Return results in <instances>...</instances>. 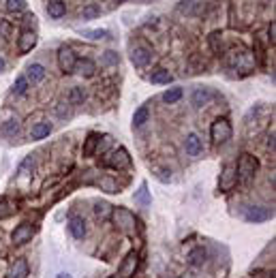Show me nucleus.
Instances as JSON below:
<instances>
[{
    "label": "nucleus",
    "instance_id": "f257e3e1",
    "mask_svg": "<svg viewBox=\"0 0 276 278\" xmlns=\"http://www.w3.org/2000/svg\"><path fill=\"white\" fill-rule=\"evenodd\" d=\"M257 171H259V161H257L255 156L249 154V152L240 154L238 167H236V176H238V182H240V184H251V182L255 180Z\"/></svg>",
    "mask_w": 276,
    "mask_h": 278
},
{
    "label": "nucleus",
    "instance_id": "f03ea898",
    "mask_svg": "<svg viewBox=\"0 0 276 278\" xmlns=\"http://www.w3.org/2000/svg\"><path fill=\"white\" fill-rule=\"evenodd\" d=\"M109 221H114L116 227H118L122 233H126V235H135V229H137V225H139L137 218H135V214L131 210H126V208H114Z\"/></svg>",
    "mask_w": 276,
    "mask_h": 278
},
{
    "label": "nucleus",
    "instance_id": "7ed1b4c3",
    "mask_svg": "<svg viewBox=\"0 0 276 278\" xmlns=\"http://www.w3.org/2000/svg\"><path fill=\"white\" fill-rule=\"evenodd\" d=\"M227 64H229V67H233V69H238V71L249 73V71L255 67V58H252L251 51H246V50L240 47V50H231V51H229Z\"/></svg>",
    "mask_w": 276,
    "mask_h": 278
},
{
    "label": "nucleus",
    "instance_id": "20e7f679",
    "mask_svg": "<svg viewBox=\"0 0 276 278\" xmlns=\"http://www.w3.org/2000/svg\"><path fill=\"white\" fill-rule=\"evenodd\" d=\"M231 135H233V128H231V124H229L227 118H216L212 122V126H210V137H212V141L216 146L227 144V141L231 139Z\"/></svg>",
    "mask_w": 276,
    "mask_h": 278
},
{
    "label": "nucleus",
    "instance_id": "39448f33",
    "mask_svg": "<svg viewBox=\"0 0 276 278\" xmlns=\"http://www.w3.org/2000/svg\"><path fill=\"white\" fill-rule=\"evenodd\" d=\"M105 165H107L109 169H116V171H122L126 167H131V156H128V152L125 148H118V150H111L107 152V156H105Z\"/></svg>",
    "mask_w": 276,
    "mask_h": 278
},
{
    "label": "nucleus",
    "instance_id": "423d86ee",
    "mask_svg": "<svg viewBox=\"0 0 276 278\" xmlns=\"http://www.w3.org/2000/svg\"><path fill=\"white\" fill-rule=\"evenodd\" d=\"M75 64H77V56H75L73 47L62 45L60 50H58V67H60V71L64 75H73Z\"/></svg>",
    "mask_w": 276,
    "mask_h": 278
},
{
    "label": "nucleus",
    "instance_id": "0eeeda50",
    "mask_svg": "<svg viewBox=\"0 0 276 278\" xmlns=\"http://www.w3.org/2000/svg\"><path fill=\"white\" fill-rule=\"evenodd\" d=\"M270 218H274V210L268 205H249L244 210V221L246 223H266Z\"/></svg>",
    "mask_w": 276,
    "mask_h": 278
},
{
    "label": "nucleus",
    "instance_id": "6e6552de",
    "mask_svg": "<svg viewBox=\"0 0 276 278\" xmlns=\"http://www.w3.org/2000/svg\"><path fill=\"white\" fill-rule=\"evenodd\" d=\"M238 184V176H236V165L227 163L221 171V178H219V188L223 193H229L233 186Z\"/></svg>",
    "mask_w": 276,
    "mask_h": 278
},
{
    "label": "nucleus",
    "instance_id": "1a4fd4ad",
    "mask_svg": "<svg viewBox=\"0 0 276 278\" xmlns=\"http://www.w3.org/2000/svg\"><path fill=\"white\" fill-rule=\"evenodd\" d=\"M137 268H139V255L135 251H131L125 257V261H122L120 270H118V276L120 278H133L135 272H137Z\"/></svg>",
    "mask_w": 276,
    "mask_h": 278
},
{
    "label": "nucleus",
    "instance_id": "9d476101",
    "mask_svg": "<svg viewBox=\"0 0 276 278\" xmlns=\"http://www.w3.org/2000/svg\"><path fill=\"white\" fill-rule=\"evenodd\" d=\"M34 235V227L30 223H20L17 227L13 229V233H11V240H13V244H26V242H30Z\"/></svg>",
    "mask_w": 276,
    "mask_h": 278
},
{
    "label": "nucleus",
    "instance_id": "9b49d317",
    "mask_svg": "<svg viewBox=\"0 0 276 278\" xmlns=\"http://www.w3.org/2000/svg\"><path fill=\"white\" fill-rule=\"evenodd\" d=\"M212 99H214V92L210 90V88H203V86H199L191 92V105L193 107H197V109L203 107V105H208Z\"/></svg>",
    "mask_w": 276,
    "mask_h": 278
},
{
    "label": "nucleus",
    "instance_id": "f8f14e48",
    "mask_svg": "<svg viewBox=\"0 0 276 278\" xmlns=\"http://www.w3.org/2000/svg\"><path fill=\"white\" fill-rule=\"evenodd\" d=\"M131 62H133L135 69L148 67V64L152 62V51L148 50V47H135V50L131 51Z\"/></svg>",
    "mask_w": 276,
    "mask_h": 278
},
{
    "label": "nucleus",
    "instance_id": "ddd939ff",
    "mask_svg": "<svg viewBox=\"0 0 276 278\" xmlns=\"http://www.w3.org/2000/svg\"><path fill=\"white\" fill-rule=\"evenodd\" d=\"M37 32L34 30H24L20 34V39H17V50H20V54H28L30 50H34V45H37Z\"/></svg>",
    "mask_w": 276,
    "mask_h": 278
},
{
    "label": "nucleus",
    "instance_id": "4468645a",
    "mask_svg": "<svg viewBox=\"0 0 276 278\" xmlns=\"http://www.w3.org/2000/svg\"><path fill=\"white\" fill-rule=\"evenodd\" d=\"M69 231L75 240H84L88 229H86V221L81 216H71V221H69Z\"/></svg>",
    "mask_w": 276,
    "mask_h": 278
},
{
    "label": "nucleus",
    "instance_id": "2eb2a0df",
    "mask_svg": "<svg viewBox=\"0 0 276 278\" xmlns=\"http://www.w3.org/2000/svg\"><path fill=\"white\" fill-rule=\"evenodd\" d=\"M30 274V268H28V261L24 257H17L13 265H11V272H9V278H26Z\"/></svg>",
    "mask_w": 276,
    "mask_h": 278
},
{
    "label": "nucleus",
    "instance_id": "dca6fc26",
    "mask_svg": "<svg viewBox=\"0 0 276 278\" xmlns=\"http://www.w3.org/2000/svg\"><path fill=\"white\" fill-rule=\"evenodd\" d=\"M26 79L32 81V84H39V81L45 79V67L39 62H32L30 67H28V73H26Z\"/></svg>",
    "mask_w": 276,
    "mask_h": 278
},
{
    "label": "nucleus",
    "instance_id": "f3484780",
    "mask_svg": "<svg viewBox=\"0 0 276 278\" xmlns=\"http://www.w3.org/2000/svg\"><path fill=\"white\" fill-rule=\"evenodd\" d=\"M75 71H77L79 75H84V77H95L97 64L92 62L90 58H84V60H77V64H75Z\"/></svg>",
    "mask_w": 276,
    "mask_h": 278
},
{
    "label": "nucleus",
    "instance_id": "a211bd4d",
    "mask_svg": "<svg viewBox=\"0 0 276 278\" xmlns=\"http://www.w3.org/2000/svg\"><path fill=\"white\" fill-rule=\"evenodd\" d=\"M184 148H186V154L189 156H199L201 154V139H199L195 133H191L184 141Z\"/></svg>",
    "mask_w": 276,
    "mask_h": 278
},
{
    "label": "nucleus",
    "instance_id": "6ab92c4d",
    "mask_svg": "<svg viewBox=\"0 0 276 278\" xmlns=\"http://www.w3.org/2000/svg\"><path fill=\"white\" fill-rule=\"evenodd\" d=\"M99 141H101V135H97V133H90L86 137V141H84V156L88 158V156H95L97 154V148H99Z\"/></svg>",
    "mask_w": 276,
    "mask_h": 278
},
{
    "label": "nucleus",
    "instance_id": "aec40b11",
    "mask_svg": "<svg viewBox=\"0 0 276 278\" xmlns=\"http://www.w3.org/2000/svg\"><path fill=\"white\" fill-rule=\"evenodd\" d=\"M205 261H208V251H205L203 246H197V248H193V251L189 253V263L195 265V268L203 265Z\"/></svg>",
    "mask_w": 276,
    "mask_h": 278
},
{
    "label": "nucleus",
    "instance_id": "412c9836",
    "mask_svg": "<svg viewBox=\"0 0 276 278\" xmlns=\"http://www.w3.org/2000/svg\"><path fill=\"white\" fill-rule=\"evenodd\" d=\"M50 133H51V124L50 122H37L30 128V137L32 139H45V137H50Z\"/></svg>",
    "mask_w": 276,
    "mask_h": 278
},
{
    "label": "nucleus",
    "instance_id": "4be33fe9",
    "mask_svg": "<svg viewBox=\"0 0 276 278\" xmlns=\"http://www.w3.org/2000/svg\"><path fill=\"white\" fill-rule=\"evenodd\" d=\"M97 186L101 188V191H105V193H120L118 191V184H116V180L114 178H109V176H101V178L97 180Z\"/></svg>",
    "mask_w": 276,
    "mask_h": 278
},
{
    "label": "nucleus",
    "instance_id": "5701e85b",
    "mask_svg": "<svg viewBox=\"0 0 276 278\" xmlns=\"http://www.w3.org/2000/svg\"><path fill=\"white\" fill-rule=\"evenodd\" d=\"M48 13H50V17L58 20V17H62L64 13H67V4H64L62 0H51V2L48 4Z\"/></svg>",
    "mask_w": 276,
    "mask_h": 278
},
{
    "label": "nucleus",
    "instance_id": "b1692460",
    "mask_svg": "<svg viewBox=\"0 0 276 278\" xmlns=\"http://www.w3.org/2000/svg\"><path fill=\"white\" fill-rule=\"evenodd\" d=\"M172 79H174V75L169 73V71H165V69H156L154 73L150 75L152 84H172Z\"/></svg>",
    "mask_w": 276,
    "mask_h": 278
},
{
    "label": "nucleus",
    "instance_id": "393cba45",
    "mask_svg": "<svg viewBox=\"0 0 276 278\" xmlns=\"http://www.w3.org/2000/svg\"><path fill=\"white\" fill-rule=\"evenodd\" d=\"M148 118H150V111L146 105H142L139 109H135V114H133V126L135 128H139V126H144L146 122H148Z\"/></svg>",
    "mask_w": 276,
    "mask_h": 278
},
{
    "label": "nucleus",
    "instance_id": "a878e982",
    "mask_svg": "<svg viewBox=\"0 0 276 278\" xmlns=\"http://www.w3.org/2000/svg\"><path fill=\"white\" fill-rule=\"evenodd\" d=\"M180 99H182V88L180 86H174V88H169V90L163 92V103H167V105L178 103Z\"/></svg>",
    "mask_w": 276,
    "mask_h": 278
},
{
    "label": "nucleus",
    "instance_id": "bb28decb",
    "mask_svg": "<svg viewBox=\"0 0 276 278\" xmlns=\"http://www.w3.org/2000/svg\"><path fill=\"white\" fill-rule=\"evenodd\" d=\"M0 133H2L4 137H15V135L20 133V122L17 120H4L2 126H0Z\"/></svg>",
    "mask_w": 276,
    "mask_h": 278
},
{
    "label": "nucleus",
    "instance_id": "cd10ccee",
    "mask_svg": "<svg viewBox=\"0 0 276 278\" xmlns=\"http://www.w3.org/2000/svg\"><path fill=\"white\" fill-rule=\"evenodd\" d=\"M111 212H114V208H111L109 203H105V201H97L95 203V214L101 218V221H109Z\"/></svg>",
    "mask_w": 276,
    "mask_h": 278
},
{
    "label": "nucleus",
    "instance_id": "c85d7f7f",
    "mask_svg": "<svg viewBox=\"0 0 276 278\" xmlns=\"http://www.w3.org/2000/svg\"><path fill=\"white\" fill-rule=\"evenodd\" d=\"M135 201L142 205H150L152 203V197H150V191H148V184L142 182V186H139V191H135Z\"/></svg>",
    "mask_w": 276,
    "mask_h": 278
},
{
    "label": "nucleus",
    "instance_id": "c756f323",
    "mask_svg": "<svg viewBox=\"0 0 276 278\" xmlns=\"http://www.w3.org/2000/svg\"><path fill=\"white\" fill-rule=\"evenodd\" d=\"M28 88H30V81L26 79V75H22V77H17V79H15V84H13V94L22 97V94H26V92H28Z\"/></svg>",
    "mask_w": 276,
    "mask_h": 278
},
{
    "label": "nucleus",
    "instance_id": "7c9ffc66",
    "mask_svg": "<svg viewBox=\"0 0 276 278\" xmlns=\"http://www.w3.org/2000/svg\"><path fill=\"white\" fill-rule=\"evenodd\" d=\"M32 169H34V156H26L24 161L20 163V167H17V174L20 176H28V174H32Z\"/></svg>",
    "mask_w": 276,
    "mask_h": 278
},
{
    "label": "nucleus",
    "instance_id": "2f4dec72",
    "mask_svg": "<svg viewBox=\"0 0 276 278\" xmlns=\"http://www.w3.org/2000/svg\"><path fill=\"white\" fill-rule=\"evenodd\" d=\"M84 101H86L84 88H77V86H75L73 90H71V94H69V103H71V105H81Z\"/></svg>",
    "mask_w": 276,
    "mask_h": 278
},
{
    "label": "nucleus",
    "instance_id": "473e14b6",
    "mask_svg": "<svg viewBox=\"0 0 276 278\" xmlns=\"http://www.w3.org/2000/svg\"><path fill=\"white\" fill-rule=\"evenodd\" d=\"M81 34L92 41H103V39H109V32L103 30V28H97V30H81Z\"/></svg>",
    "mask_w": 276,
    "mask_h": 278
},
{
    "label": "nucleus",
    "instance_id": "72a5a7b5",
    "mask_svg": "<svg viewBox=\"0 0 276 278\" xmlns=\"http://www.w3.org/2000/svg\"><path fill=\"white\" fill-rule=\"evenodd\" d=\"M99 15H101V7H97V4H88V7L81 9V17L84 20H95Z\"/></svg>",
    "mask_w": 276,
    "mask_h": 278
},
{
    "label": "nucleus",
    "instance_id": "f704fd0d",
    "mask_svg": "<svg viewBox=\"0 0 276 278\" xmlns=\"http://www.w3.org/2000/svg\"><path fill=\"white\" fill-rule=\"evenodd\" d=\"M7 11H11V13L26 11V0H7Z\"/></svg>",
    "mask_w": 276,
    "mask_h": 278
},
{
    "label": "nucleus",
    "instance_id": "c9c22d12",
    "mask_svg": "<svg viewBox=\"0 0 276 278\" xmlns=\"http://www.w3.org/2000/svg\"><path fill=\"white\" fill-rule=\"evenodd\" d=\"M118 62H120V56L116 54V51H105L103 54V64H107V67H118Z\"/></svg>",
    "mask_w": 276,
    "mask_h": 278
},
{
    "label": "nucleus",
    "instance_id": "e433bc0d",
    "mask_svg": "<svg viewBox=\"0 0 276 278\" xmlns=\"http://www.w3.org/2000/svg\"><path fill=\"white\" fill-rule=\"evenodd\" d=\"M193 7H195V0H180V4H178V13H191Z\"/></svg>",
    "mask_w": 276,
    "mask_h": 278
},
{
    "label": "nucleus",
    "instance_id": "4c0bfd02",
    "mask_svg": "<svg viewBox=\"0 0 276 278\" xmlns=\"http://www.w3.org/2000/svg\"><path fill=\"white\" fill-rule=\"evenodd\" d=\"M210 45H212V51H214V54H221V34H219V32H212V34H210Z\"/></svg>",
    "mask_w": 276,
    "mask_h": 278
},
{
    "label": "nucleus",
    "instance_id": "58836bf2",
    "mask_svg": "<svg viewBox=\"0 0 276 278\" xmlns=\"http://www.w3.org/2000/svg\"><path fill=\"white\" fill-rule=\"evenodd\" d=\"M156 178L161 180V182H172V171H169V169H161Z\"/></svg>",
    "mask_w": 276,
    "mask_h": 278
},
{
    "label": "nucleus",
    "instance_id": "ea45409f",
    "mask_svg": "<svg viewBox=\"0 0 276 278\" xmlns=\"http://www.w3.org/2000/svg\"><path fill=\"white\" fill-rule=\"evenodd\" d=\"M268 34H270V39H272V43H274V37H276V26H274V22L270 24V28H268Z\"/></svg>",
    "mask_w": 276,
    "mask_h": 278
},
{
    "label": "nucleus",
    "instance_id": "a19ab883",
    "mask_svg": "<svg viewBox=\"0 0 276 278\" xmlns=\"http://www.w3.org/2000/svg\"><path fill=\"white\" fill-rule=\"evenodd\" d=\"M268 148H270V150L274 152V133H272V135H270V137H268Z\"/></svg>",
    "mask_w": 276,
    "mask_h": 278
},
{
    "label": "nucleus",
    "instance_id": "79ce46f5",
    "mask_svg": "<svg viewBox=\"0 0 276 278\" xmlns=\"http://www.w3.org/2000/svg\"><path fill=\"white\" fill-rule=\"evenodd\" d=\"M56 278H73L71 274H69V272H60V274H58Z\"/></svg>",
    "mask_w": 276,
    "mask_h": 278
},
{
    "label": "nucleus",
    "instance_id": "37998d69",
    "mask_svg": "<svg viewBox=\"0 0 276 278\" xmlns=\"http://www.w3.org/2000/svg\"><path fill=\"white\" fill-rule=\"evenodd\" d=\"M2 71H4V60L0 58V73H2Z\"/></svg>",
    "mask_w": 276,
    "mask_h": 278
},
{
    "label": "nucleus",
    "instance_id": "c03bdc74",
    "mask_svg": "<svg viewBox=\"0 0 276 278\" xmlns=\"http://www.w3.org/2000/svg\"><path fill=\"white\" fill-rule=\"evenodd\" d=\"M114 2H116V4H122V2H126V0H114Z\"/></svg>",
    "mask_w": 276,
    "mask_h": 278
},
{
    "label": "nucleus",
    "instance_id": "a18cd8bd",
    "mask_svg": "<svg viewBox=\"0 0 276 278\" xmlns=\"http://www.w3.org/2000/svg\"><path fill=\"white\" fill-rule=\"evenodd\" d=\"M109 278H120V276H109Z\"/></svg>",
    "mask_w": 276,
    "mask_h": 278
}]
</instances>
